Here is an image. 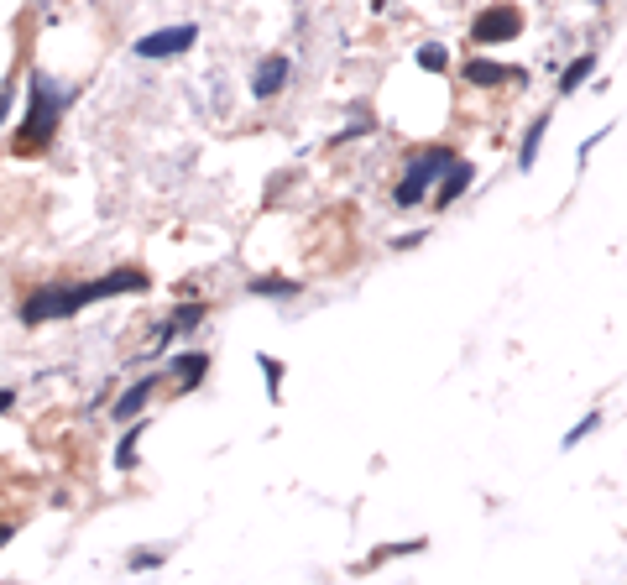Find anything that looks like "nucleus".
<instances>
[{
  "instance_id": "obj_16",
  "label": "nucleus",
  "mask_w": 627,
  "mask_h": 585,
  "mask_svg": "<svg viewBox=\"0 0 627 585\" xmlns=\"http://www.w3.org/2000/svg\"><path fill=\"white\" fill-rule=\"evenodd\" d=\"M418 68H429V74H445V68H450L445 48H418Z\"/></svg>"
},
{
  "instance_id": "obj_1",
  "label": "nucleus",
  "mask_w": 627,
  "mask_h": 585,
  "mask_svg": "<svg viewBox=\"0 0 627 585\" xmlns=\"http://www.w3.org/2000/svg\"><path fill=\"white\" fill-rule=\"evenodd\" d=\"M121 293H147V272H136V267H115L110 277H95V283H79V288H37L27 303H21V319L27 324H48V319H68V314H79L89 309V303H100V298H121Z\"/></svg>"
},
{
  "instance_id": "obj_9",
  "label": "nucleus",
  "mask_w": 627,
  "mask_h": 585,
  "mask_svg": "<svg viewBox=\"0 0 627 585\" xmlns=\"http://www.w3.org/2000/svg\"><path fill=\"white\" fill-rule=\"evenodd\" d=\"M466 79L471 84H502V79H528L523 68H513V63H486V58H476L471 68H466Z\"/></svg>"
},
{
  "instance_id": "obj_17",
  "label": "nucleus",
  "mask_w": 627,
  "mask_h": 585,
  "mask_svg": "<svg viewBox=\"0 0 627 585\" xmlns=\"http://www.w3.org/2000/svg\"><path fill=\"white\" fill-rule=\"evenodd\" d=\"M257 366L267 371V392L277 397V387H283V361H272V356H257Z\"/></svg>"
},
{
  "instance_id": "obj_13",
  "label": "nucleus",
  "mask_w": 627,
  "mask_h": 585,
  "mask_svg": "<svg viewBox=\"0 0 627 585\" xmlns=\"http://www.w3.org/2000/svg\"><path fill=\"white\" fill-rule=\"evenodd\" d=\"M142 434H147V424H131L126 439L115 444V465H121V471H131V465H136V444H142Z\"/></svg>"
},
{
  "instance_id": "obj_20",
  "label": "nucleus",
  "mask_w": 627,
  "mask_h": 585,
  "mask_svg": "<svg viewBox=\"0 0 627 585\" xmlns=\"http://www.w3.org/2000/svg\"><path fill=\"white\" fill-rule=\"evenodd\" d=\"M0 544H11V523H0Z\"/></svg>"
},
{
  "instance_id": "obj_2",
  "label": "nucleus",
  "mask_w": 627,
  "mask_h": 585,
  "mask_svg": "<svg viewBox=\"0 0 627 585\" xmlns=\"http://www.w3.org/2000/svg\"><path fill=\"white\" fill-rule=\"evenodd\" d=\"M74 100V89L58 84L53 74L32 68L27 74V115H21V131H16V152H42L53 142V131L63 126V110Z\"/></svg>"
},
{
  "instance_id": "obj_15",
  "label": "nucleus",
  "mask_w": 627,
  "mask_h": 585,
  "mask_svg": "<svg viewBox=\"0 0 627 585\" xmlns=\"http://www.w3.org/2000/svg\"><path fill=\"white\" fill-rule=\"evenodd\" d=\"M596 429H601V413H586V418H580V424L565 434V450H575V444H580V439H591Z\"/></svg>"
},
{
  "instance_id": "obj_7",
  "label": "nucleus",
  "mask_w": 627,
  "mask_h": 585,
  "mask_svg": "<svg viewBox=\"0 0 627 585\" xmlns=\"http://www.w3.org/2000/svg\"><path fill=\"white\" fill-rule=\"evenodd\" d=\"M471 178H476V168H471V162H450V168H445V183H439V189H434V209H450L460 194H466L471 189Z\"/></svg>"
},
{
  "instance_id": "obj_11",
  "label": "nucleus",
  "mask_w": 627,
  "mask_h": 585,
  "mask_svg": "<svg viewBox=\"0 0 627 585\" xmlns=\"http://www.w3.org/2000/svg\"><path fill=\"white\" fill-rule=\"evenodd\" d=\"M591 74H596V53H580V58L565 68V74H560V95H575V89L586 84Z\"/></svg>"
},
{
  "instance_id": "obj_12",
  "label": "nucleus",
  "mask_w": 627,
  "mask_h": 585,
  "mask_svg": "<svg viewBox=\"0 0 627 585\" xmlns=\"http://www.w3.org/2000/svg\"><path fill=\"white\" fill-rule=\"evenodd\" d=\"M544 131H549V115H539V121L528 126V142H523V152H518V168L528 173L533 162H539V147H544Z\"/></svg>"
},
{
  "instance_id": "obj_5",
  "label": "nucleus",
  "mask_w": 627,
  "mask_h": 585,
  "mask_svg": "<svg viewBox=\"0 0 627 585\" xmlns=\"http://www.w3.org/2000/svg\"><path fill=\"white\" fill-rule=\"evenodd\" d=\"M523 32V11L518 6H492L476 16V42L481 48H492V42H513Z\"/></svg>"
},
{
  "instance_id": "obj_8",
  "label": "nucleus",
  "mask_w": 627,
  "mask_h": 585,
  "mask_svg": "<svg viewBox=\"0 0 627 585\" xmlns=\"http://www.w3.org/2000/svg\"><path fill=\"white\" fill-rule=\"evenodd\" d=\"M152 392H157V377H142V382H131V392L121 397V403H115V418H121V424H126V418H136V413H142V408L152 403Z\"/></svg>"
},
{
  "instance_id": "obj_4",
  "label": "nucleus",
  "mask_w": 627,
  "mask_h": 585,
  "mask_svg": "<svg viewBox=\"0 0 627 585\" xmlns=\"http://www.w3.org/2000/svg\"><path fill=\"white\" fill-rule=\"evenodd\" d=\"M199 42V27L189 21V27H162V32H147L142 42H136V58H178L189 53Z\"/></svg>"
},
{
  "instance_id": "obj_14",
  "label": "nucleus",
  "mask_w": 627,
  "mask_h": 585,
  "mask_svg": "<svg viewBox=\"0 0 627 585\" xmlns=\"http://www.w3.org/2000/svg\"><path fill=\"white\" fill-rule=\"evenodd\" d=\"M251 293H262V298H293L298 283H283V277H262V283H251Z\"/></svg>"
},
{
  "instance_id": "obj_19",
  "label": "nucleus",
  "mask_w": 627,
  "mask_h": 585,
  "mask_svg": "<svg viewBox=\"0 0 627 585\" xmlns=\"http://www.w3.org/2000/svg\"><path fill=\"white\" fill-rule=\"evenodd\" d=\"M11 403H16V392H11V387H0V413H11Z\"/></svg>"
},
{
  "instance_id": "obj_18",
  "label": "nucleus",
  "mask_w": 627,
  "mask_h": 585,
  "mask_svg": "<svg viewBox=\"0 0 627 585\" xmlns=\"http://www.w3.org/2000/svg\"><path fill=\"white\" fill-rule=\"evenodd\" d=\"M11 100H16V89L6 84V89H0V126H6V115H11Z\"/></svg>"
},
{
  "instance_id": "obj_10",
  "label": "nucleus",
  "mask_w": 627,
  "mask_h": 585,
  "mask_svg": "<svg viewBox=\"0 0 627 585\" xmlns=\"http://www.w3.org/2000/svg\"><path fill=\"white\" fill-rule=\"evenodd\" d=\"M204 371H209V356H204V350H189V356H178V361H173L178 387H199V382H204Z\"/></svg>"
},
{
  "instance_id": "obj_6",
  "label": "nucleus",
  "mask_w": 627,
  "mask_h": 585,
  "mask_svg": "<svg viewBox=\"0 0 627 585\" xmlns=\"http://www.w3.org/2000/svg\"><path fill=\"white\" fill-rule=\"evenodd\" d=\"M288 74H293V63H288L283 53L262 58V63H257V74H251V95H257V100H272L277 89L288 84Z\"/></svg>"
},
{
  "instance_id": "obj_3",
  "label": "nucleus",
  "mask_w": 627,
  "mask_h": 585,
  "mask_svg": "<svg viewBox=\"0 0 627 585\" xmlns=\"http://www.w3.org/2000/svg\"><path fill=\"white\" fill-rule=\"evenodd\" d=\"M455 162V152L450 147H424V152H413V162H408V173H403V183L392 189V199H398V209H408V204H418L429 194V183H439L445 178V168Z\"/></svg>"
}]
</instances>
